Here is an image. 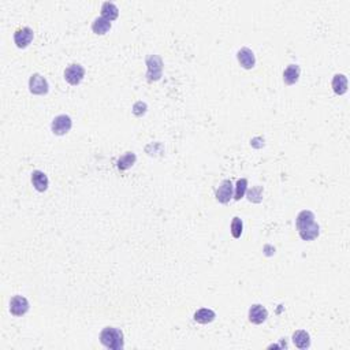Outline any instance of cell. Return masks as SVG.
<instances>
[{
	"label": "cell",
	"instance_id": "6da1fadb",
	"mask_svg": "<svg viewBox=\"0 0 350 350\" xmlns=\"http://www.w3.org/2000/svg\"><path fill=\"white\" fill-rule=\"evenodd\" d=\"M296 226L299 237L304 241H314L320 235V227L316 223L315 213L309 210H304L297 215Z\"/></svg>",
	"mask_w": 350,
	"mask_h": 350
},
{
	"label": "cell",
	"instance_id": "9a60e30c",
	"mask_svg": "<svg viewBox=\"0 0 350 350\" xmlns=\"http://www.w3.org/2000/svg\"><path fill=\"white\" fill-rule=\"evenodd\" d=\"M331 85H332V90L335 92L336 95H345V93L348 92V78H346V75H343V74H335L334 78H332Z\"/></svg>",
	"mask_w": 350,
	"mask_h": 350
},
{
	"label": "cell",
	"instance_id": "7c38bea8",
	"mask_svg": "<svg viewBox=\"0 0 350 350\" xmlns=\"http://www.w3.org/2000/svg\"><path fill=\"white\" fill-rule=\"evenodd\" d=\"M32 183H33V186L37 192H45L48 189L50 181H48V176L44 174L43 171L36 170V171L32 173Z\"/></svg>",
	"mask_w": 350,
	"mask_h": 350
},
{
	"label": "cell",
	"instance_id": "4fadbf2b",
	"mask_svg": "<svg viewBox=\"0 0 350 350\" xmlns=\"http://www.w3.org/2000/svg\"><path fill=\"white\" fill-rule=\"evenodd\" d=\"M301 69L298 65H289L283 71V82L286 85H294L299 80Z\"/></svg>",
	"mask_w": 350,
	"mask_h": 350
},
{
	"label": "cell",
	"instance_id": "d6986e66",
	"mask_svg": "<svg viewBox=\"0 0 350 350\" xmlns=\"http://www.w3.org/2000/svg\"><path fill=\"white\" fill-rule=\"evenodd\" d=\"M136 160H137L136 153L126 152L118 159V168H119L121 171H126V170H129V168L136 163Z\"/></svg>",
	"mask_w": 350,
	"mask_h": 350
},
{
	"label": "cell",
	"instance_id": "5b68a950",
	"mask_svg": "<svg viewBox=\"0 0 350 350\" xmlns=\"http://www.w3.org/2000/svg\"><path fill=\"white\" fill-rule=\"evenodd\" d=\"M29 90L33 95L43 96L48 93L50 90V85H48V81L45 80V77H43L41 74H33L29 80Z\"/></svg>",
	"mask_w": 350,
	"mask_h": 350
},
{
	"label": "cell",
	"instance_id": "7a4b0ae2",
	"mask_svg": "<svg viewBox=\"0 0 350 350\" xmlns=\"http://www.w3.org/2000/svg\"><path fill=\"white\" fill-rule=\"evenodd\" d=\"M100 342L109 350H122L124 348L123 332L121 328L105 327L100 332Z\"/></svg>",
	"mask_w": 350,
	"mask_h": 350
},
{
	"label": "cell",
	"instance_id": "277c9868",
	"mask_svg": "<svg viewBox=\"0 0 350 350\" xmlns=\"http://www.w3.org/2000/svg\"><path fill=\"white\" fill-rule=\"evenodd\" d=\"M84 77H85V69L81 65H78V63H74V65L66 67L65 80L70 85H73V87L80 85L82 80H84Z\"/></svg>",
	"mask_w": 350,
	"mask_h": 350
},
{
	"label": "cell",
	"instance_id": "8fae6325",
	"mask_svg": "<svg viewBox=\"0 0 350 350\" xmlns=\"http://www.w3.org/2000/svg\"><path fill=\"white\" fill-rule=\"evenodd\" d=\"M237 59L240 62V65L245 69V70H250L253 69L256 65V56L252 50H249L246 47L241 48L240 51L237 52Z\"/></svg>",
	"mask_w": 350,
	"mask_h": 350
},
{
	"label": "cell",
	"instance_id": "603a6c76",
	"mask_svg": "<svg viewBox=\"0 0 350 350\" xmlns=\"http://www.w3.org/2000/svg\"><path fill=\"white\" fill-rule=\"evenodd\" d=\"M146 112V104L142 102H139L136 103L134 105H133V114L136 115V117H142L144 114Z\"/></svg>",
	"mask_w": 350,
	"mask_h": 350
},
{
	"label": "cell",
	"instance_id": "ac0fdd59",
	"mask_svg": "<svg viewBox=\"0 0 350 350\" xmlns=\"http://www.w3.org/2000/svg\"><path fill=\"white\" fill-rule=\"evenodd\" d=\"M109 29H111V22L107 21V19L103 18V17L96 18L95 21H93V23H92V30H93V33H95V35H99V36L105 35Z\"/></svg>",
	"mask_w": 350,
	"mask_h": 350
},
{
	"label": "cell",
	"instance_id": "5bb4252c",
	"mask_svg": "<svg viewBox=\"0 0 350 350\" xmlns=\"http://www.w3.org/2000/svg\"><path fill=\"white\" fill-rule=\"evenodd\" d=\"M293 343L298 349H308L311 346V336L304 330H297L293 334Z\"/></svg>",
	"mask_w": 350,
	"mask_h": 350
},
{
	"label": "cell",
	"instance_id": "8992f818",
	"mask_svg": "<svg viewBox=\"0 0 350 350\" xmlns=\"http://www.w3.org/2000/svg\"><path fill=\"white\" fill-rule=\"evenodd\" d=\"M71 126H73V121L69 115H58L52 121L51 129L53 134L56 136H65L66 133L71 130Z\"/></svg>",
	"mask_w": 350,
	"mask_h": 350
},
{
	"label": "cell",
	"instance_id": "ffe728a7",
	"mask_svg": "<svg viewBox=\"0 0 350 350\" xmlns=\"http://www.w3.org/2000/svg\"><path fill=\"white\" fill-rule=\"evenodd\" d=\"M246 190H248V179H246V178H241V179H238L237 186H235L234 200L240 201L241 198L246 194Z\"/></svg>",
	"mask_w": 350,
	"mask_h": 350
},
{
	"label": "cell",
	"instance_id": "e0dca14e",
	"mask_svg": "<svg viewBox=\"0 0 350 350\" xmlns=\"http://www.w3.org/2000/svg\"><path fill=\"white\" fill-rule=\"evenodd\" d=\"M118 15H119V10H118V7L115 6V4H114V3H109V1L103 3V6H102L103 18H105L107 21L112 22L117 19Z\"/></svg>",
	"mask_w": 350,
	"mask_h": 350
},
{
	"label": "cell",
	"instance_id": "9c48e42d",
	"mask_svg": "<svg viewBox=\"0 0 350 350\" xmlns=\"http://www.w3.org/2000/svg\"><path fill=\"white\" fill-rule=\"evenodd\" d=\"M249 321L253 324H262L268 317V311L262 304H253L249 308Z\"/></svg>",
	"mask_w": 350,
	"mask_h": 350
},
{
	"label": "cell",
	"instance_id": "44dd1931",
	"mask_svg": "<svg viewBox=\"0 0 350 350\" xmlns=\"http://www.w3.org/2000/svg\"><path fill=\"white\" fill-rule=\"evenodd\" d=\"M230 228H231V235H233L234 238H240L241 235H242V231H244V223H242V220H241L238 216L233 218Z\"/></svg>",
	"mask_w": 350,
	"mask_h": 350
},
{
	"label": "cell",
	"instance_id": "2e32d148",
	"mask_svg": "<svg viewBox=\"0 0 350 350\" xmlns=\"http://www.w3.org/2000/svg\"><path fill=\"white\" fill-rule=\"evenodd\" d=\"M194 320L200 324H208V323H212L215 320L216 317V314L212 311V309H208V308H201L198 309L196 314H194Z\"/></svg>",
	"mask_w": 350,
	"mask_h": 350
},
{
	"label": "cell",
	"instance_id": "3957f363",
	"mask_svg": "<svg viewBox=\"0 0 350 350\" xmlns=\"http://www.w3.org/2000/svg\"><path fill=\"white\" fill-rule=\"evenodd\" d=\"M146 80L149 82L159 81L163 75V60L159 55H149L146 58Z\"/></svg>",
	"mask_w": 350,
	"mask_h": 350
},
{
	"label": "cell",
	"instance_id": "52a82bcc",
	"mask_svg": "<svg viewBox=\"0 0 350 350\" xmlns=\"http://www.w3.org/2000/svg\"><path fill=\"white\" fill-rule=\"evenodd\" d=\"M29 301L25 297H22V296H14L11 298V301H10V312H11V315L17 316V317L23 316L29 311Z\"/></svg>",
	"mask_w": 350,
	"mask_h": 350
},
{
	"label": "cell",
	"instance_id": "ba28073f",
	"mask_svg": "<svg viewBox=\"0 0 350 350\" xmlns=\"http://www.w3.org/2000/svg\"><path fill=\"white\" fill-rule=\"evenodd\" d=\"M233 183H231L230 179L222 181V183L219 185V188L216 189V193H215L216 200H218L219 203H222V204H227L233 198Z\"/></svg>",
	"mask_w": 350,
	"mask_h": 350
},
{
	"label": "cell",
	"instance_id": "7402d4cb",
	"mask_svg": "<svg viewBox=\"0 0 350 350\" xmlns=\"http://www.w3.org/2000/svg\"><path fill=\"white\" fill-rule=\"evenodd\" d=\"M248 200L252 201V203H260L262 200V186H256V188H252V189L248 192Z\"/></svg>",
	"mask_w": 350,
	"mask_h": 350
},
{
	"label": "cell",
	"instance_id": "30bf717a",
	"mask_svg": "<svg viewBox=\"0 0 350 350\" xmlns=\"http://www.w3.org/2000/svg\"><path fill=\"white\" fill-rule=\"evenodd\" d=\"M33 37H35V33H33V30L30 29V28L18 29L14 33L15 45H17L18 48H26V47L33 41Z\"/></svg>",
	"mask_w": 350,
	"mask_h": 350
}]
</instances>
